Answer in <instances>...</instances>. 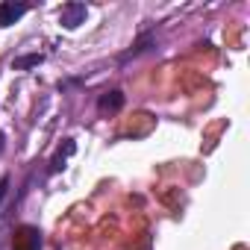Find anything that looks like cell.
I'll return each instance as SVG.
<instances>
[{
	"mask_svg": "<svg viewBox=\"0 0 250 250\" xmlns=\"http://www.w3.org/2000/svg\"><path fill=\"white\" fill-rule=\"evenodd\" d=\"M97 106H100V112H118V109L124 106V94H121V91H106V94L97 100Z\"/></svg>",
	"mask_w": 250,
	"mask_h": 250,
	"instance_id": "obj_4",
	"label": "cell"
},
{
	"mask_svg": "<svg viewBox=\"0 0 250 250\" xmlns=\"http://www.w3.org/2000/svg\"><path fill=\"white\" fill-rule=\"evenodd\" d=\"M3 147H6V136L0 133V153H3Z\"/></svg>",
	"mask_w": 250,
	"mask_h": 250,
	"instance_id": "obj_10",
	"label": "cell"
},
{
	"mask_svg": "<svg viewBox=\"0 0 250 250\" xmlns=\"http://www.w3.org/2000/svg\"><path fill=\"white\" fill-rule=\"evenodd\" d=\"M147 44H150V36H142V39L136 42V47L130 50V56H133V53H142V50H147Z\"/></svg>",
	"mask_w": 250,
	"mask_h": 250,
	"instance_id": "obj_6",
	"label": "cell"
},
{
	"mask_svg": "<svg viewBox=\"0 0 250 250\" xmlns=\"http://www.w3.org/2000/svg\"><path fill=\"white\" fill-rule=\"evenodd\" d=\"M74 150H77V145H74V139H65V145H62V150H59V153H62V156L68 159V156H71Z\"/></svg>",
	"mask_w": 250,
	"mask_h": 250,
	"instance_id": "obj_7",
	"label": "cell"
},
{
	"mask_svg": "<svg viewBox=\"0 0 250 250\" xmlns=\"http://www.w3.org/2000/svg\"><path fill=\"white\" fill-rule=\"evenodd\" d=\"M62 168H65V156H62V153H56V156H53V162H50V171L56 174V171H62Z\"/></svg>",
	"mask_w": 250,
	"mask_h": 250,
	"instance_id": "obj_8",
	"label": "cell"
},
{
	"mask_svg": "<svg viewBox=\"0 0 250 250\" xmlns=\"http://www.w3.org/2000/svg\"><path fill=\"white\" fill-rule=\"evenodd\" d=\"M85 3H65L62 9H59V21H62V27L65 30H77L83 21H85Z\"/></svg>",
	"mask_w": 250,
	"mask_h": 250,
	"instance_id": "obj_1",
	"label": "cell"
},
{
	"mask_svg": "<svg viewBox=\"0 0 250 250\" xmlns=\"http://www.w3.org/2000/svg\"><path fill=\"white\" fill-rule=\"evenodd\" d=\"M42 62H44V56H42V53H27V56H18V59L12 62V68H15V71H27V68L42 65Z\"/></svg>",
	"mask_w": 250,
	"mask_h": 250,
	"instance_id": "obj_5",
	"label": "cell"
},
{
	"mask_svg": "<svg viewBox=\"0 0 250 250\" xmlns=\"http://www.w3.org/2000/svg\"><path fill=\"white\" fill-rule=\"evenodd\" d=\"M6 188H9V180L3 177V180H0V203H3V197H6Z\"/></svg>",
	"mask_w": 250,
	"mask_h": 250,
	"instance_id": "obj_9",
	"label": "cell"
},
{
	"mask_svg": "<svg viewBox=\"0 0 250 250\" xmlns=\"http://www.w3.org/2000/svg\"><path fill=\"white\" fill-rule=\"evenodd\" d=\"M24 12H27V6H24V3H0V27L15 24Z\"/></svg>",
	"mask_w": 250,
	"mask_h": 250,
	"instance_id": "obj_3",
	"label": "cell"
},
{
	"mask_svg": "<svg viewBox=\"0 0 250 250\" xmlns=\"http://www.w3.org/2000/svg\"><path fill=\"white\" fill-rule=\"evenodd\" d=\"M39 244H42V238H39V232L33 229V227H24V229H18V235H15V250H39Z\"/></svg>",
	"mask_w": 250,
	"mask_h": 250,
	"instance_id": "obj_2",
	"label": "cell"
}]
</instances>
